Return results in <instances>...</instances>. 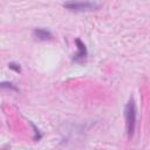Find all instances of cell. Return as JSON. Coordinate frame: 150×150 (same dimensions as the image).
Here are the masks:
<instances>
[{
  "mask_svg": "<svg viewBox=\"0 0 150 150\" xmlns=\"http://www.w3.org/2000/svg\"><path fill=\"white\" fill-rule=\"evenodd\" d=\"M124 117H125V125H127V132L128 136L131 137L134 135L135 128H136V120H137V109L134 100H129V102L125 105L124 109Z\"/></svg>",
  "mask_w": 150,
  "mask_h": 150,
  "instance_id": "cell-1",
  "label": "cell"
},
{
  "mask_svg": "<svg viewBox=\"0 0 150 150\" xmlns=\"http://www.w3.org/2000/svg\"><path fill=\"white\" fill-rule=\"evenodd\" d=\"M100 5L97 2H64L63 7L74 11V12H84V11H93L96 9Z\"/></svg>",
  "mask_w": 150,
  "mask_h": 150,
  "instance_id": "cell-2",
  "label": "cell"
},
{
  "mask_svg": "<svg viewBox=\"0 0 150 150\" xmlns=\"http://www.w3.org/2000/svg\"><path fill=\"white\" fill-rule=\"evenodd\" d=\"M75 43L77 45L79 52L74 55V59H73V60L76 61V62H80V61H82V60L86 59V56H87V48H86L84 43H83L80 39H76V40H75Z\"/></svg>",
  "mask_w": 150,
  "mask_h": 150,
  "instance_id": "cell-3",
  "label": "cell"
},
{
  "mask_svg": "<svg viewBox=\"0 0 150 150\" xmlns=\"http://www.w3.org/2000/svg\"><path fill=\"white\" fill-rule=\"evenodd\" d=\"M33 34H34V36H35L36 39H39V40L46 41V40H50V39H52L50 32H48L47 29H43V28H36V29H34Z\"/></svg>",
  "mask_w": 150,
  "mask_h": 150,
  "instance_id": "cell-4",
  "label": "cell"
},
{
  "mask_svg": "<svg viewBox=\"0 0 150 150\" xmlns=\"http://www.w3.org/2000/svg\"><path fill=\"white\" fill-rule=\"evenodd\" d=\"M8 66H9V68H11V69H13V70H14V71H16V73H20V71H21L20 66H19V64H16V63H14V62H11Z\"/></svg>",
  "mask_w": 150,
  "mask_h": 150,
  "instance_id": "cell-5",
  "label": "cell"
},
{
  "mask_svg": "<svg viewBox=\"0 0 150 150\" xmlns=\"http://www.w3.org/2000/svg\"><path fill=\"white\" fill-rule=\"evenodd\" d=\"M1 87L2 88H9V89H13V90H18V88H15L12 83H9V82H2L1 83Z\"/></svg>",
  "mask_w": 150,
  "mask_h": 150,
  "instance_id": "cell-6",
  "label": "cell"
}]
</instances>
